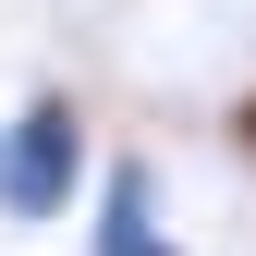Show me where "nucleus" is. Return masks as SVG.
Returning a JSON list of instances; mask_svg holds the SVG:
<instances>
[{
	"label": "nucleus",
	"instance_id": "nucleus-1",
	"mask_svg": "<svg viewBox=\"0 0 256 256\" xmlns=\"http://www.w3.org/2000/svg\"><path fill=\"white\" fill-rule=\"evenodd\" d=\"M86 183H98V134H86V98L74 86H24L12 110H0V220H61L86 208Z\"/></svg>",
	"mask_w": 256,
	"mask_h": 256
},
{
	"label": "nucleus",
	"instance_id": "nucleus-2",
	"mask_svg": "<svg viewBox=\"0 0 256 256\" xmlns=\"http://www.w3.org/2000/svg\"><path fill=\"white\" fill-rule=\"evenodd\" d=\"M86 256H183L171 232V196H158V158L122 146L98 183H86Z\"/></svg>",
	"mask_w": 256,
	"mask_h": 256
},
{
	"label": "nucleus",
	"instance_id": "nucleus-3",
	"mask_svg": "<svg viewBox=\"0 0 256 256\" xmlns=\"http://www.w3.org/2000/svg\"><path fill=\"white\" fill-rule=\"evenodd\" d=\"M220 146H232V158H256V86L232 98V122H220Z\"/></svg>",
	"mask_w": 256,
	"mask_h": 256
}]
</instances>
